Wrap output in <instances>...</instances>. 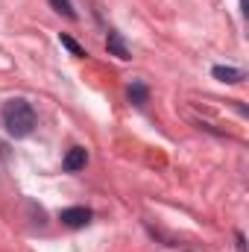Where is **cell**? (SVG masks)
<instances>
[{
	"instance_id": "obj_2",
	"label": "cell",
	"mask_w": 249,
	"mask_h": 252,
	"mask_svg": "<svg viewBox=\"0 0 249 252\" xmlns=\"http://www.w3.org/2000/svg\"><path fill=\"white\" fill-rule=\"evenodd\" d=\"M59 220H62L64 226H70V229H79V226H88L91 211L82 208V205H73V208H64L62 214H59Z\"/></svg>"
},
{
	"instance_id": "obj_8",
	"label": "cell",
	"mask_w": 249,
	"mask_h": 252,
	"mask_svg": "<svg viewBox=\"0 0 249 252\" xmlns=\"http://www.w3.org/2000/svg\"><path fill=\"white\" fill-rule=\"evenodd\" d=\"M59 41H62V44L70 50V53H73V56H82V53H85V50H82V47H79V44H76L70 35H59Z\"/></svg>"
},
{
	"instance_id": "obj_1",
	"label": "cell",
	"mask_w": 249,
	"mask_h": 252,
	"mask_svg": "<svg viewBox=\"0 0 249 252\" xmlns=\"http://www.w3.org/2000/svg\"><path fill=\"white\" fill-rule=\"evenodd\" d=\"M0 115H3V126H6V132H9L12 138H27V135L35 129V112H32V106H30L27 100H21V97L9 100Z\"/></svg>"
},
{
	"instance_id": "obj_6",
	"label": "cell",
	"mask_w": 249,
	"mask_h": 252,
	"mask_svg": "<svg viewBox=\"0 0 249 252\" xmlns=\"http://www.w3.org/2000/svg\"><path fill=\"white\" fill-rule=\"evenodd\" d=\"M147 97H150V91H147L144 82H132V85H129V100H132L135 106H144Z\"/></svg>"
},
{
	"instance_id": "obj_5",
	"label": "cell",
	"mask_w": 249,
	"mask_h": 252,
	"mask_svg": "<svg viewBox=\"0 0 249 252\" xmlns=\"http://www.w3.org/2000/svg\"><path fill=\"white\" fill-rule=\"evenodd\" d=\"M211 73H214V79L229 82V85H235V82H244V79H247V73H244L241 67H223V64H217Z\"/></svg>"
},
{
	"instance_id": "obj_3",
	"label": "cell",
	"mask_w": 249,
	"mask_h": 252,
	"mask_svg": "<svg viewBox=\"0 0 249 252\" xmlns=\"http://www.w3.org/2000/svg\"><path fill=\"white\" fill-rule=\"evenodd\" d=\"M106 50H109L112 56H118V59H132V50L126 47V41H124L121 32H109V38H106Z\"/></svg>"
},
{
	"instance_id": "obj_4",
	"label": "cell",
	"mask_w": 249,
	"mask_h": 252,
	"mask_svg": "<svg viewBox=\"0 0 249 252\" xmlns=\"http://www.w3.org/2000/svg\"><path fill=\"white\" fill-rule=\"evenodd\" d=\"M85 161H88V153H85L82 147H73V150H67V156H64V170H67V173H76V170L85 167Z\"/></svg>"
},
{
	"instance_id": "obj_7",
	"label": "cell",
	"mask_w": 249,
	"mask_h": 252,
	"mask_svg": "<svg viewBox=\"0 0 249 252\" xmlns=\"http://www.w3.org/2000/svg\"><path fill=\"white\" fill-rule=\"evenodd\" d=\"M50 6H53V9H56L59 15L70 18V21L76 18V9H73V3H70V0H50Z\"/></svg>"
},
{
	"instance_id": "obj_9",
	"label": "cell",
	"mask_w": 249,
	"mask_h": 252,
	"mask_svg": "<svg viewBox=\"0 0 249 252\" xmlns=\"http://www.w3.org/2000/svg\"><path fill=\"white\" fill-rule=\"evenodd\" d=\"M238 250L247 252V241H244V235H241V232H238Z\"/></svg>"
}]
</instances>
